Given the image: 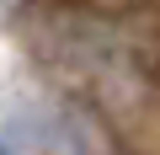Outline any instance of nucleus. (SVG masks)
<instances>
[{
	"label": "nucleus",
	"mask_w": 160,
	"mask_h": 155,
	"mask_svg": "<svg viewBox=\"0 0 160 155\" xmlns=\"http://www.w3.org/2000/svg\"><path fill=\"white\" fill-rule=\"evenodd\" d=\"M75 155H133L112 128H102L96 118H80L75 123Z\"/></svg>",
	"instance_id": "f257e3e1"
},
{
	"label": "nucleus",
	"mask_w": 160,
	"mask_h": 155,
	"mask_svg": "<svg viewBox=\"0 0 160 155\" xmlns=\"http://www.w3.org/2000/svg\"><path fill=\"white\" fill-rule=\"evenodd\" d=\"M0 155H16V150H11V144H6V134H0Z\"/></svg>",
	"instance_id": "f03ea898"
}]
</instances>
